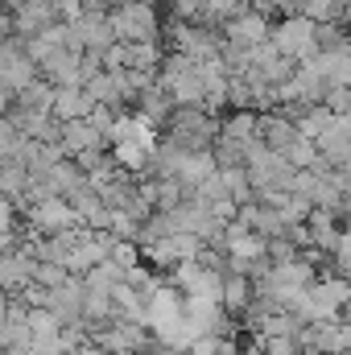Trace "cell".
Instances as JSON below:
<instances>
[{
    "mask_svg": "<svg viewBox=\"0 0 351 355\" xmlns=\"http://www.w3.org/2000/svg\"><path fill=\"white\" fill-rule=\"evenodd\" d=\"M83 297H87V285H83V272H71L58 289H50L46 306L58 314L62 327H79L83 322Z\"/></svg>",
    "mask_w": 351,
    "mask_h": 355,
    "instance_id": "8fae6325",
    "label": "cell"
},
{
    "mask_svg": "<svg viewBox=\"0 0 351 355\" xmlns=\"http://www.w3.org/2000/svg\"><path fill=\"white\" fill-rule=\"evenodd\" d=\"M289 162H293V170H310V166H318L323 157H318V141L314 137H302L293 149H289Z\"/></svg>",
    "mask_w": 351,
    "mask_h": 355,
    "instance_id": "7402d4cb",
    "label": "cell"
},
{
    "mask_svg": "<svg viewBox=\"0 0 351 355\" xmlns=\"http://www.w3.org/2000/svg\"><path fill=\"white\" fill-rule=\"evenodd\" d=\"M157 83L170 91L174 103H203L207 95V83H203V67L178 50H166L162 67H157Z\"/></svg>",
    "mask_w": 351,
    "mask_h": 355,
    "instance_id": "277c9868",
    "label": "cell"
},
{
    "mask_svg": "<svg viewBox=\"0 0 351 355\" xmlns=\"http://www.w3.org/2000/svg\"><path fill=\"white\" fill-rule=\"evenodd\" d=\"M21 4H25V0H4V8H8V12H17Z\"/></svg>",
    "mask_w": 351,
    "mask_h": 355,
    "instance_id": "83f0119b",
    "label": "cell"
},
{
    "mask_svg": "<svg viewBox=\"0 0 351 355\" xmlns=\"http://www.w3.org/2000/svg\"><path fill=\"white\" fill-rule=\"evenodd\" d=\"M257 137H261L273 153H285V157H289V149H293L306 132L298 128L293 116H285L281 107H268V112H261V120H257Z\"/></svg>",
    "mask_w": 351,
    "mask_h": 355,
    "instance_id": "30bf717a",
    "label": "cell"
},
{
    "mask_svg": "<svg viewBox=\"0 0 351 355\" xmlns=\"http://www.w3.org/2000/svg\"><path fill=\"white\" fill-rule=\"evenodd\" d=\"M339 174H343V186H348V194H351V162H343V166H339Z\"/></svg>",
    "mask_w": 351,
    "mask_h": 355,
    "instance_id": "4316f807",
    "label": "cell"
},
{
    "mask_svg": "<svg viewBox=\"0 0 351 355\" xmlns=\"http://www.w3.org/2000/svg\"><path fill=\"white\" fill-rule=\"evenodd\" d=\"M67 277H71V268H67V265H50V261H37V268H33V281H37V285H46V289H58Z\"/></svg>",
    "mask_w": 351,
    "mask_h": 355,
    "instance_id": "603a6c76",
    "label": "cell"
},
{
    "mask_svg": "<svg viewBox=\"0 0 351 355\" xmlns=\"http://www.w3.org/2000/svg\"><path fill=\"white\" fill-rule=\"evenodd\" d=\"M25 223H29V232L50 236V232L79 227V215H75V207H71L62 194H54V198H37V202H29V207H25Z\"/></svg>",
    "mask_w": 351,
    "mask_h": 355,
    "instance_id": "ba28073f",
    "label": "cell"
},
{
    "mask_svg": "<svg viewBox=\"0 0 351 355\" xmlns=\"http://www.w3.org/2000/svg\"><path fill=\"white\" fill-rule=\"evenodd\" d=\"M335 268L339 272H351V227H343V236H339V244H335Z\"/></svg>",
    "mask_w": 351,
    "mask_h": 355,
    "instance_id": "d4e9b609",
    "label": "cell"
},
{
    "mask_svg": "<svg viewBox=\"0 0 351 355\" xmlns=\"http://www.w3.org/2000/svg\"><path fill=\"white\" fill-rule=\"evenodd\" d=\"M0 8H4V0H0Z\"/></svg>",
    "mask_w": 351,
    "mask_h": 355,
    "instance_id": "f546056e",
    "label": "cell"
},
{
    "mask_svg": "<svg viewBox=\"0 0 351 355\" xmlns=\"http://www.w3.org/2000/svg\"><path fill=\"white\" fill-rule=\"evenodd\" d=\"M29 170L21 166V162H0V194L17 207V211H25L29 207Z\"/></svg>",
    "mask_w": 351,
    "mask_h": 355,
    "instance_id": "2e32d148",
    "label": "cell"
},
{
    "mask_svg": "<svg viewBox=\"0 0 351 355\" xmlns=\"http://www.w3.org/2000/svg\"><path fill=\"white\" fill-rule=\"evenodd\" d=\"M33 79H42V71H37L25 37H4L0 42V83L8 91H21V87H29Z\"/></svg>",
    "mask_w": 351,
    "mask_h": 355,
    "instance_id": "8992f818",
    "label": "cell"
},
{
    "mask_svg": "<svg viewBox=\"0 0 351 355\" xmlns=\"http://www.w3.org/2000/svg\"><path fill=\"white\" fill-rule=\"evenodd\" d=\"M95 99H91L87 87H54V116L58 120H79V116H91Z\"/></svg>",
    "mask_w": 351,
    "mask_h": 355,
    "instance_id": "e0dca14e",
    "label": "cell"
},
{
    "mask_svg": "<svg viewBox=\"0 0 351 355\" xmlns=\"http://www.w3.org/2000/svg\"><path fill=\"white\" fill-rule=\"evenodd\" d=\"M310 297H314L318 318H339V310L351 302V281L348 277H314Z\"/></svg>",
    "mask_w": 351,
    "mask_h": 355,
    "instance_id": "5bb4252c",
    "label": "cell"
},
{
    "mask_svg": "<svg viewBox=\"0 0 351 355\" xmlns=\"http://www.w3.org/2000/svg\"><path fill=\"white\" fill-rule=\"evenodd\" d=\"M252 293H257V285H252V277L244 272V268H223V293H219V306L228 310V314H244L248 306H252Z\"/></svg>",
    "mask_w": 351,
    "mask_h": 355,
    "instance_id": "9a60e30c",
    "label": "cell"
},
{
    "mask_svg": "<svg viewBox=\"0 0 351 355\" xmlns=\"http://www.w3.org/2000/svg\"><path fill=\"white\" fill-rule=\"evenodd\" d=\"M244 4H248V0H207V21H211V25H223V21H228L232 12H240Z\"/></svg>",
    "mask_w": 351,
    "mask_h": 355,
    "instance_id": "cb8c5ba5",
    "label": "cell"
},
{
    "mask_svg": "<svg viewBox=\"0 0 351 355\" xmlns=\"http://www.w3.org/2000/svg\"><path fill=\"white\" fill-rule=\"evenodd\" d=\"M12 211H17V207L0 194V240H12Z\"/></svg>",
    "mask_w": 351,
    "mask_h": 355,
    "instance_id": "484cf974",
    "label": "cell"
},
{
    "mask_svg": "<svg viewBox=\"0 0 351 355\" xmlns=\"http://www.w3.org/2000/svg\"><path fill=\"white\" fill-rule=\"evenodd\" d=\"M58 145H62L67 157H79V153H91V149H112V141L91 124V116L62 120V137H58Z\"/></svg>",
    "mask_w": 351,
    "mask_h": 355,
    "instance_id": "4fadbf2b",
    "label": "cell"
},
{
    "mask_svg": "<svg viewBox=\"0 0 351 355\" xmlns=\"http://www.w3.org/2000/svg\"><path fill=\"white\" fill-rule=\"evenodd\" d=\"M67 25H71V33H75V42L83 46V50H112L120 37H116V29H112V12H75V17H67Z\"/></svg>",
    "mask_w": 351,
    "mask_h": 355,
    "instance_id": "9c48e42d",
    "label": "cell"
},
{
    "mask_svg": "<svg viewBox=\"0 0 351 355\" xmlns=\"http://www.w3.org/2000/svg\"><path fill=\"white\" fill-rule=\"evenodd\" d=\"M223 174V186H228V198L240 207V202H248V198H257V190H252V178L244 166H232V170H219Z\"/></svg>",
    "mask_w": 351,
    "mask_h": 355,
    "instance_id": "d6986e66",
    "label": "cell"
},
{
    "mask_svg": "<svg viewBox=\"0 0 351 355\" xmlns=\"http://www.w3.org/2000/svg\"><path fill=\"white\" fill-rule=\"evenodd\" d=\"M219 33H223V42H232V46H261L268 42V33H273V21H268V12H261L252 0L240 8V12H232L223 25H219Z\"/></svg>",
    "mask_w": 351,
    "mask_h": 355,
    "instance_id": "52a82bcc",
    "label": "cell"
},
{
    "mask_svg": "<svg viewBox=\"0 0 351 355\" xmlns=\"http://www.w3.org/2000/svg\"><path fill=\"white\" fill-rule=\"evenodd\" d=\"M12 107H25V112H54V83L50 79H33L29 87L17 91V103Z\"/></svg>",
    "mask_w": 351,
    "mask_h": 355,
    "instance_id": "ac0fdd59",
    "label": "cell"
},
{
    "mask_svg": "<svg viewBox=\"0 0 351 355\" xmlns=\"http://www.w3.org/2000/svg\"><path fill=\"white\" fill-rule=\"evenodd\" d=\"M25 132L8 120V116H0V162H17L21 157V149H25Z\"/></svg>",
    "mask_w": 351,
    "mask_h": 355,
    "instance_id": "ffe728a7",
    "label": "cell"
},
{
    "mask_svg": "<svg viewBox=\"0 0 351 355\" xmlns=\"http://www.w3.org/2000/svg\"><path fill=\"white\" fill-rule=\"evenodd\" d=\"M112 29L120 42H162L166 25L153 0H124L112 8Z\"/></svg>",
    "mask_w": 351,
    "mask_h": 355,
    "instance_id": "3957f363",
    "label": "cell"
},
{
    "mask_svg": "<svg viewBox=\"0 0 351 355\" xmlns=\"http://www.w3.org/2000/svg\"><path fill=\"white\" fill-rule=\"evenodd\" d=\"M116 4H124V0H112V8H116Z\"/></svg>",
    "mask_w": 351,
    "mask_h": 355,
    "instance_id": "f1b7e54d",
    "label": "cell"
},
{
    "mask_svg": "<svg viewBox=\"0 0 351 355\" xmlns=\"http://www.w3.org/2000/svg\"><path fill=\"white\" fill-rule=\"evenodd\" d=\"M162 137L174 141V145H182V149H211V145L219 141V120H215V112H207L203 103H178L174 116H170L166 128H162Z\"/></svg>",
    "mask_w": 351,
    "mask_h": 355,
    "instance_id": "6da1fadb",
    "label": "cell"
},
{
    "mask_svg": "<svg viewBox=\"0 0 351 355\" xmlns=\"http://www.w3.org/2000/svg\"><path fill=\"white\" fill-rule=\"evenodd\" d=\"M257 343H261V355H306L298 335H261Z\"/></svg>",
    "mask_w": 351,
    "mask_h": 355,
    "instance_id": "44dd1931",
    "label": "cell"
},
{
    "mask_svg": "<svg viewBox=\"0 0 351 355\" xmlns=\"http://www.w3.org/2000/svg\"><path fill=\"white\" fill-rule=\"evenodd\" d=\"M273 46L293 58V62H306L318 54V21H310L306 12H285L281 21H273Z\"/></svg>",
    "mask_w": 351,
    "mask_h": 355,
    "instance_id": "5b68a950",
    "label": "cell"
},
{
    "mask_svg": "<svg viewBox=\"0 0 351 355\" xmlns=\"http://www.w3.org/2000/svg\"><path fill=\"white\" fill-rule=\"evenodd\" d=\"M166 46L194 58V62H211V58H223V33L219 25L211 21H174L166 25Z\"/></svg>",
    "mask_w": 351,
    "mask_h": 355,
    "instance_id": "7a4b0ae2",
    "label": "cell"
},
{
    "mask_svg": "<svg viewBox=\"0 0 351 355\" xmlns=\"http://www.w3.org/2000/svg\"><path fill=\"white\" fill-rule=\"evenodd\" d=\"M58 21H62V8L54 0H25L12 12V37H37L42 29L58 25Z\"/></svg>",
    "mask_w": 351,
    "mask_h": 355,
    "instance_id": "7c38bea8",
    "label": "cell"
}]
</instances>
